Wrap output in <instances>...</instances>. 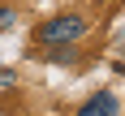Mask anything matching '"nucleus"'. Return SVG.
<instances>
[{
    "instance_id": "obj_1",
    "label": "nucleus",
    "mask_w": 125,
    "mask_h": 116,
    "mask_svg": "<svg viewBox=\"0 0 125 116\" xmlns=\"http://www.w3.org/2000/svg\"><path fill=\"white\" fill-rule=\"evenodd\" d=\"M86 17H82V13H61V17H52V22H43L35 30V39L39 43H52V47H56V43H78V39L86 35Z\"/></svg>"
},
{
    "instance_id": "obj_2",
    "label": "nucleus",
    "mask_w": 125,
    "mask_h": 116,
    "mask_svg": "<svg viewBox=\"0 0 125 116\" xmlns=\"http://www.w3.org/2000/svg\"><path fill=\"white\" fill-rule=\"evenodd\" d=\"M112 112H121V103H116L112 90H99V95H91L82 103V116H112Z\"/></svg>"
},
{
    "instance_id": "obj_3",
    "label": "nucleus",
    "mask_w": 125,
    "mask_h": 116,
    "mask_svg": "<svg viewBox=\"0 0 125 116\" xmlns=\"http://www.w3.org/2000/svg\"><path fill=\"white\" fill-rule=\"evenodd\" d=\"M9 26H13V9H9V4H0V30H9Z\"/></svg>"
}]
</instances>
